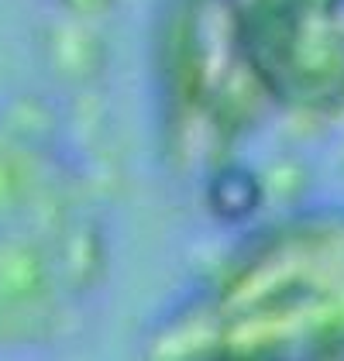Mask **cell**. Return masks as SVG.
Wrapping results in <instances>:
<instances>
[{"label": "cell", "mask_w": 344, "mask_h": 361, "mask_svg": "<svg viewBox=\"0 0 344 361\" xmlns=\"http://www.w3.org/2000/svg\"><path fill=\"white\" fill-rule=\"evenodd\" d=\"M338 344H344V217H310L234 258L203 303L179 317L166 355L283 358Z\"/></svg>", "instance_id": "obj_1"}, {"label": "cell", "mask_w": 344, "mask_h": 361, "mask_svg": "<svg viewBox=\"0 0 344 361\" xmlns=\"http://www.w3.org/2000/svg\"><path fill=\"white\" fill-rule=\"evenodd\" d=\"M93 227L62 169L0 145V337L42 334L90 282Z\"/></svg>", "instance_id": "obj_2"}, {"label": "cell", "mask_w": 344, "mask_h": 361, "mask_svg": "<svg viewBox=\"0 0 344 361\" xmlns=\"http://www.w3.org/2000/svg\"><path fill=\"white\" fill-rule=\"evenodd\" d=\"M265 100L300 114L344 107V0H221Z\"/></svg>", "instance_id": "obj_3"}, {"label": "cell", "mask_w": 344, "mask_h": 361, "mask_svg": "<svg viewBox=\"0 0 344 361\" xmlns=\"http://www.w3.org/2000/svg\"><path fill=\"white\" fill-rule=\"evenodd\" d=\"M172 90L179 107L214 131L234 135L265 100L228 28L221 0H183L172 28Z\"/></svg>", "instance_id": "obj_4"}, {"label": "cell", "mask_w": 344, "mask_h": 361, "mask_svg": "<svg viewBox=\"0 0 344 361\" xmlns=\"http://www.w3.org/2000/svg\"><path fill=\"white\" fill-rule=\"evenodd\" d=\"M59 4L73 14H100V11H107L111 0H59Z\"/></svg>", "instance_id": "obj_5"}]
</instances>
